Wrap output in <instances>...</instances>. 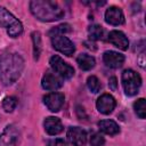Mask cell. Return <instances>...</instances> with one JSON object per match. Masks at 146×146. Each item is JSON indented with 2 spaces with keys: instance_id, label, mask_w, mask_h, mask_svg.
I'll use <instances>...</instances> for the list:
<instances>
[{
  "instance_id": "6da1fadb",
  "label": "cell",
  "mask_w": 146,
  "mask_h": 146,
  "mask_svg": "<svg viewBox=\"0 0 146 146\" xmlns=\"http://www.w3.org/2000/svg\"><path fill=\"white\" fill-rule=\"evenodd\" d=\"M24 68V59L17 52H7L0 57V81L5 86H11L21 76Z\"/></svg>"
},
{
  "instance_id": "7a4b0ae2",
  "label": "cell",
  "mask_w": 146,
  "mask_h": 146,
  "mask_svg": "<svg viewBox=\"0 0 146 146\" xmlns=\"http://www.w3.org/2000/svg\"><path fill=\"white\" fill-rule=\"evenodd\" d=\"M30 10L41 22H54L64 16V10L57 2L51 0H32L30 2Z\"/></svg>"
},
{
  "instance_id": "3957f363",
  "label": "cell",
  "mask_w": 146,
  "mask_h": 146,
  "mask_svg": "<svg viewBox=\"0 0 146 146\" xmlns=\"http://www.w3.org/2000/svg\"><path fill=\"white\" fill-rule=\"evenodd\" d=\"M0 26L7 30V34L11 38H17L23 33L22 23L5 7H0Z\"/></svg>"
},
{
  "instance_id": "277c9868",
  "label": "cell",
  "mask_w": 146,
  "mask_h": 146,
  "mask_svg": "<svg viewBox=\"0 0 146 146\" xmlns=\"http://www.w3.org/2000/svg\"><path fill=\"white\" fill-rule=\"evenodd\" d=\"M122 86L124 89V92L128 96H133L138 94L139 88L141 86V78L138 73H136L133 70H125L122 73L121 76Z\"/></svg>"
},
{
  "instance_id": "5b68a950",
  "label": "cell",
  "mask_w": 146,
  "mask_h": 146,
  "mask_svg": "<svg viewBox=\"0 0 146 146\" xmlns=\"http://www.w3.org/2000/svg\"><path fill=\"white\" fill-rule=\"evenodd\" d=\"M49 64L52 68V72H55L62 79H71L74 75V68L57 55L50 58Z\"/></svg>"
},
{
  "instance_id": "8992f818",
  "label": "cell",
  "mask_w": 146,
  "mask_h": 146,
  "mask_svg": "<svg viewBox=\"0 0 146 146\" xmlns=\"http://www.w3.org/2000/svg\"><path fill=\"white\" fill-rule=\"evenodd\" d=\"M51 44L57 51H59V52H62L66 56H72L73 52L75 51L74 43L65 35H55V36H52L51 38Z\"/></svg>"
},
{
  "instance_id": "52a82bcc",
  "label": "cell",
  "mask_w": 146,
  "mask_h": 146,
  "mask_svg": "<svg viewBox=\"0 0 146 146\" xmlns=\"http://www.w3.org/2000/svg\"><path fill=\"white\" fill-rule=\"evenodd\" d=\"M19 130L14 124H8L0 133V146H17Z\"/></svg>"
},
{
  "instance_id": "ba28073f",
  "label": "cell",
  "mask_w": 146,
  "mask_h": 146,
  "mask_svg": "<svg viewBox=\"0 0 146 146\" xmlns=\"http://www.w3.org/2000/svg\"><path fill=\"white\" fill-rule=\"evenodd\" d=\"M41 86L46 90H57L63 86V79L52 71H47L42 78Z\"/></svg>"
},
{
  "instance_id": "9c48e42d",
  "label": "cell",
  "mask_w": 146,
  "mask_h": 146,
  "mask_svg": "<svg viewBox=\"0 0 146 146\" xmlns=\"http://www.w3.org/2000/svg\"><path fill=\"white\" fill-rule=\"evenodd\" d=\"M67 140L73 146H86L87 144V133L83 129L79 127H71L67 130Z\"/></svg>"
},
{
  "instance_id": "30bf717a",
  "label": "cell",
  "mask_w": 146,
  "mask_h": 146,
  "mask_svg": "<svg viewBox=\"0 0 146 146\" xmlns=\"http://www.w3.org/2000/svg\"><path fill=\"white\" fill-rule=\"evenodd\" d=\"M116 102L114 97L110 94H103L96 102V107L102 114H110L115 108Z\"/></svg>"
},
{
  "instance_id": "8fae6325",
  "label": "cell",
  "mask_w": 146,
  "mask_h": 146,
  "mask_svg": "<svg viewBox=\"0 0 146 146\" xmlns=\"http://www.w3.org/2000/svg\"><path fill=\"white\" fill-rule=\"evenodd\" d=\"M64 95L60 92H50L43 97V103L51 112H58L64 104Z\"/></svg>"
},
{
  "instance_id": "7c38bea8",
  "label": "cell",
  "mask_w": 146,
  "mask_h": 146,
  "mask_svg": "<svg viewBox=\"0 0 146 146\" xmlns=\"http://www.w3.org/2000/svg\"><path fill=\"white\" fill-rule=\"evenodd\" d=\"M103 60L106 64V66L111 68H119L124 63V56L112 50H107L103 55Z\"/></svg>"
},
{
  "instance_id": "4fadbf2b",
  "label": "cell",
  "mask_w": 146,
  "mask_h": 146,
  "mask_svg": "<svg viewBox=\"0 0 146 146\" xmlns=\"http://www.w3.org/2000/svg\"><path fill=\"white\" fill-rule=\"evenodd\" d=\"M105 21L111 25H121L124 23V15L119 7H110L105 11Z\"/></svg>"
},
{
  "instance_id": "5bb4252c",
  "label": "cell",
  "mask_w": 146,
  "mask_h": 146,
  "mask_svg": "<svg viewBox=\"0 0 146 146\" xmlns=\"http://www.w3.org/2000/svg\"><path fill=\"white\" fill-rule=\"evenodd\" d=\"M108 41L121 50H127L129 47V40L121 31H116V30L111 31L108 34Z\"/></svg>"
},
{
  "instance_id": "9a60e30c",
  "label": "cell",
  "mask_w": 146,
  "mask_h": 146,
  "mask_svg": "<svg viewBox=\"0 0 146 146\" xmlns=\"http://www.w3.org/2000/svg\"><path fill=\"white\" fill-rule=\"evenodd\" d=\"M43 127H44L46 132L50 136H56V135H58L63 131L62 121L58 117H55V116L46 117L44 121H43Z\"/></svg>"
},
{
  "instance_id": "2e32d148",
  "label": "cell",
  "mask_w": 146,
  "mask_h": 146,
  "mask_svg": "<svg viewBox=\"0 0 146 146\" xmlns=\"http://www.w3.org/2000/svg\"><path fill=\"white\" fill-rule=\"evenodd\" d=\"M98 127H99L100 131H103L104 133L110 135V136H114L120 132V128H119L117 123L113 120H102L98 122Z\"/></svg>"
},
{
  "instance_id": "e0dca14e",
  "label": "cell",
  "mask_w": 146,
  "mask_h": 146,
  "mask_svg": "<svg viewBox=\"0 0 146 146\" xmlns=\"http://www.w3.org/2000/svg\"><path fill=\"white\" fill-rule=\"evenodd\" d=\"M76 63L79 65V67L83 71H89L91 68L95 67L96 60L92 56L88 55V54H80L76 58Z\"/></svg>"
},
{
  "instance_id": "ac0fdd59",
  "label": "cell",
  "mask_w": 146,
  "mask_h": 146,
  "mask_svg": "<svg viewBox=\"0 0 146 146\" xmlns=\"http://www.w3.org/2000/svg\"><path fill=\"white\" fill-rule=\"evenodd\" d=\"M32 42H33V55L34 59H39L41 54V36L39 32L32 33Z\"/></svg>"
},
{
  "instance_id": "d6986e66",
  "label": "cell",
  "mask_w": 146,
  "mask_h": 146,
  "mask_svg": "<svg viewBox=\"0 0 146 146\" xmlns=\"http://www.w3.org/2000/svg\"><path fill=\"white\" fill-rule=\"evenodd\" d=\"M133 110L139 119H145L146 116V102L144 98H139L133 103Z\"/></svg>"
},
{
  "instance_id": "ffe728a7",
  "label": "cell",
  "mask_w": 146,
  "mask_h": 146,
  "mask_svg": "<svg viewBox=\"0 0 146 146\" xmlns=\"http://www.w3.org/2000/svg\"><path fill=\"white\" fill-rule=\"evenodd\" d=\"M88 35H89V39L92 40V41L102 39V36H103V29H102V26L97 25V24L90 25L89 29H88Z\"/></svg>"
},
{
  "instance_id": "44dd1931",
  "label": "cell",
  "mask_w": 146,
  "mask_h": 146,
  "mask_svg": "<svg viewBox=\"0 0 146 146\" xmlns=\"http://www.w3.org/2000/svg\"><path fill=\"white\" fill-rule=\"evenodd\" d=\"M87 87L94 94H97L102 89V84H100L99 80L97 79V76H95V75H90L87 79Z\"/></svg>"
},
{
  "instance_id": "7402d4cb",
  "label": "cell",
  "mask_w": 146,
  "mask_h": 146,
  "mask_svg": "<svg viewBox=\"0 0 146 146\" xmlns=\"http://www.w3.org/2000/svg\"><path fill=\"white\" fill-rule=\"evenodd\" d=\"M16 105H17V99L14 96H8L2 100V108L7 113L13 112L16 108Z\"/></svg>"
},
{
  "instance_id": "603a6c76",
  "label": "cell",
  "mask_w": 146,
  "mask_h": 146,
  "mask_svg": "<svg viewBox=\"0 0 146 146\" xmlns=\"http://www.w3.org/2000/svg\"><path fill=\"white\" fill-rule=\"evenodd\" d=\"M71 31V27L68 24H60L49 31V35L52 38L55 35H64V33H67Z\"/></svg>"
},
{
  "instance_id": "cb8c5ba5",
  "label": "cell",
  "mask_w": 146,
  "mask_h": 146,
  "mask_svg": "<svg viewBox=\"0 0 146 146\" xmlns=\"http://www.w3.org/2000/svg\"><path fill=\"white\" fill-rule=\"evenodd\" d=\"M90 146H104L105 139L100 133H94L90 137Z\"/></svg>"
},
{
  "instance_id": "d4e9b609",
  "label": "cell",
  "mask_w": 146,
  "mask_h": 146,
  "mask_svg": "<svg viewBox=\"0 0 146 146\" xmlns=\"http://www.w3.org/2000/svg\"><path fill=\"white\" fill-rule=\"evenodd\" d=\"M47 145L48 146H67V143L62 138H56V139L48 140Z\"/></svg>"
},
{
  "instance_id": "484cf974",
  "label": "cell",
  "mask_w": 146,
  "mask_h": 146,
  "mask_svg": "<svg viewBox=\"0 0 146 146\" xmlns=\"http://www.w3.org/2000/svg\"><path fill=\"white\" fill-rule=\"evenodd\" d=\"M108 87H110V89L113 90V91H115V90L117 89V80H116L115 76H111V78L108 79Z\"/></svg>"
},
{
  "instance_id": "4316f807",
  "label": "cell",
  "mask_w": 146,
  "mask_h": 146,
  "mask_svg": "<svg viewBox=\"0 0 146 146\" xmlns=\"http://www.w3.org/2000/svg\"><path fill=\"white\" fill-rule=\"evenodd\" d=\"M138 64H139V66H140L141 68H144V67H145V54H144V52H141V54L139 55Z\"/></svg>"
},
{
  "instance_id": "83f0119b",
  "label": "cell",
  "mask_w": 146,
  "mask_h": 146,
  "mask_svg": "<svg viewBox=\"0 0 146 146\" xmlns=\"http://www.w3.org/2000/svg\"><path fill=\"white\" fill-rule=\"evenodd\" d=\"M84 44H87V47H88L89 49H94V50L96 49V47H94L95 44H92V43H90V42H84Z\"/></svg>"
}]
</instances>
